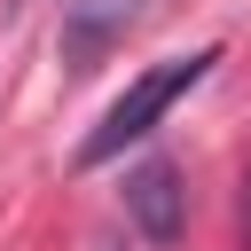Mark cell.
<instances>
[{
    "label": "cell",
    "mask_w": 251,
    "mask_h": 251,
    "mask_svg": "<svg viewBox=\"0 0 251 251\" xmlns=\"http://www.w3.org/2000/svg\"><path fill=\"white\" fill-rule=\"evenodd\" d=\"M212 63H220V47H196V55H173V63H157V71H141V78L102 110V126L78 141V165H110L126 141H141V133H149V126H157L188 86H204V78H212Z\"/></svg>",
    "instance_id": "6da1fadb"
},
{
    "label": "cell",
    "mask_w": 251,
    "mask_h": 251,
    "mask_svg": "<svg viewBox=\"0 0 251 251\" xmlns=\"http://www.w3.org/2000/svg\"><path fill=\"white\" fill-rule=\"evenodd\" d=\"M126 220H133L157 251L180 243V227H188V188H180V165H173V157H141V165L126 173Z\"/></svg>",
    "instance_id": "7a4b0ae2"
},
{
    "label": "cell",
    "mask_w": 251,
    "mask_h": 251,
    "mask_svg": "<svg viewBox=\"0 0 251 251\" xmlns=\"http://www.w3.org/2000/svg\"><path fill=\"white\" fill-rule=\"evenodd\" d=\"M141 16V0H63V63L71 71H94L102 47Z\"/></svg>",
    "instance_id": "3957f363"
},
{
    "label": "cell",
    "mask_w": 251,
    "mask_h": 251,
    "mask_svg": "<svg viewBox=\"0 0 251 251\" xmlns=\"http://www.w3.org/2000/svg\"><path fill=\"white\" fill-rule=\"evenodd\" d=\"M235 235H243V251H251V173H243V204H235Z\"/></svg>",
    "instance_id": "277c9868"
}]
</instances>
